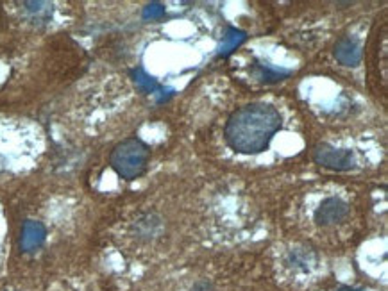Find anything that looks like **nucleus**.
Returning <instances> with one entry per match:
<instances>
[{
  "mask_svg": "<svg viewBox=\"0 0 388 291\" xmlns=\"http://www.w3.org/2000/svg\"><path fill=\"white\" fill-rule=\"evenodd\" d=\"M45 236H47V231H45L44 223L27 220L24 223L22 236H20V247H22L24 252H33V250L39 249L44 245Z\"/></svg>",
  "mask_w": 388,
  "mask_h": 291,
  "instance_id": "5",
  "label": "nucleus"
},
{
  "mask_svg": "<svg viewBox=\"0 0 388 291\" xmlns=\"http://www.w3.org/2000/svg\"><path fill=\"white\" fill-rule=\"evenodd\" d=\"M165 15V8L161 4H149L143 11V18H160Z\"/></svg>",
  "mask_w": 388,
  "mask_h": 291,
  "instance_id": "10",
  "label": "nucleus"
},
{
  "mask_svg": "<svg viewBox=\"0 0 388 291\" xmlns=\"http://www.w3.org/2000/svg\"><path fill=\"white\" fill-rule=\"evenodd\" d=\"M243 41H246V32L231 27V29L228 30V35L224 36V41H222V45H220L219 48L220 56H228V54H231V52H233L237 47H240Z\"/></svg>",
  "mask_w": 388,
  "mask_h": 291,
  "instance_id": "7",
  "label": "nucleus"
},
{
  "mask_svg": "<svg viewBox=\"0 0 388 291\" xmlns=\"http://www.w3.org/2000/svg\"><path fill=\"white\" fill-rule=\"evenodd\" d=\"M335 57L345 66H358L362 61V48L360 43L351 36H344L335 45Z\"/></svg>",
  "mask_w": 388,
  "mask_h": 291,
  "instance_id": "6",
  "label": "nucleus"
},
{
  "mask_svg": "<svg viewBox=\"0 0 388 291\" xmlns=\"http://www.w3.org/2000/svg\"><path fill=\"white\" fill-rule=\"evenodd\" d=\"M255 73H256V79H259V81H264V82H276L288 75V72H285V70L268 68V66H264V64H258L255 70Z\"/></svg>",
  "mask_w": 388,
  "mask_h": 291,
  "instance_id": "8",
  "label": "nucleus"
},
{
  "mask_svg": "<svg viewBox=\"0 0 388 291\" xmlns=\"http://www.w3.org/2000/svg\"><path fill=\"white\" fill-rule=\"evenodd\" d=\"M133 75H134V82H136V84H138L143 91H147V93H154L156 90H160L158 82H156L151 75H147L145 70L143 68L134 70Z\"/></svg>",
  "mask_w": 388,
  "mask_h": 291,
  "instance_id": "9",
  "label": "nucleus"
},
{
  "mask_svg": "<svg viewBox=\"0 0 388 291\" xmlns=\"http://www.w3.org/2000/svg\"><path fill=\"white\" fill-rule=\"evenodd\" d=\"M349 207L345 204L342 198L338 197H329L326 200H322L319 207L315 211V222L319 225H333V223L340 222L344 218L345 214H347Z\"/></svg>",
  "mask_w": 388,
  "mask_h": 291,
  "instance_id": "4",
  "label": "nucleus"
},
{
  "mask_svg": "<svg viewBox=\"0 0 388 291\" xmlns=\"http://www.w3.org/2000/svg\"><path fill=\"white\" fill-rule=\"evenodd\" d=\"M281 124L279 111L270 104H247L229 116L225 142L240 154H259L267 149Z\"/></svg>",
  "mask_w": 388,
  "mask_h": 291,
  "instance_id": "1",
  "label": "nucleus"
},
{
  "mask_svg": "<svg viewBox=\"0 0 388 291\" xmlns=\"http://www.w3.org/2000/svg\"><path fill=\"white\" fill-rule=\"evenodd\" d=\"M149 158H151L149 147L138 138H129L113 149L109 163L122 179L133 180L145 171Z\"/></svg>",
  "mask_w": 388,
  "mask_h": 291,
  "instance_id": "2",
  "label": "nucleus"
},
{
  "mask_svg": "<svg viewBox=\"0 0 388 291\" xmlns=\"http://www.w3.org/2000/svg\"><path fill=\"white\" fill-rule=\"evenodd\" d=\"M337 291H365V290H356V288H340Z\"/></svg>",
  "mask_w": 388,
  "mask_h": 291,
  "instance_id": "11",
  "label": "nucleus"
},
{
  "mask_svg": "<svg viewBox=\"0 0 388 291\" xmlns=\"http://www.w3.org/2000/svg\"><path fill=\"white\" fill-rule=\"evenodd\" d=\"M313 158H315V161L320 167L331 168V170L337 171L351 170V168H354V165H356L351 150L335 149V147L328 145V143H322V145L317 147V149L313 150Z\"/></svg>",
  "mask_w": 388,
  "mask_h": 291,
  "instance_id": "3",
  "label": "nucleus"
}]
</instances>
